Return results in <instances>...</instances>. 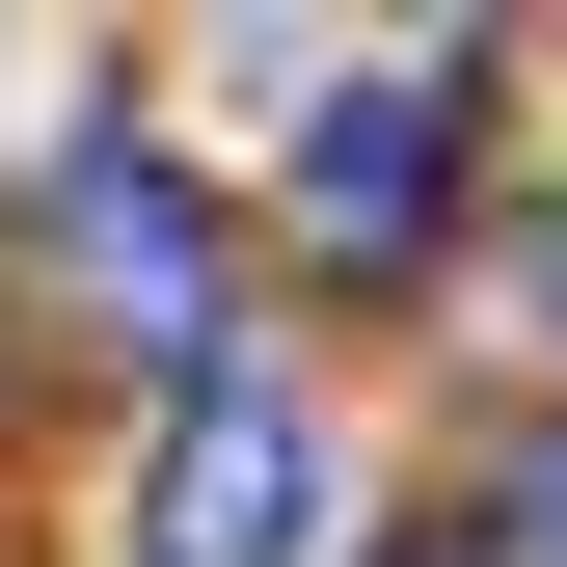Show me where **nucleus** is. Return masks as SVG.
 <instances>
[{
  "mask_svg": "<svg viewBox=\"0 0 567 567\" xmlns=\"http://www.w3.org/2000/svg\"><path fill=\"white\" fill-rule=\"evenodd\" d=\"M135 567H324V433L270 379H189L163 405V486H135Z\"/></svg>",
  "mask_w": 567,
  "mask_h": 567,
  "instance_id": "1",
  "label": "nucleus"
},
{
  "mask_svg": "<svg viewBox=\"0 0 567 567\" xmlns=\"http://www.w3.org/2000/svg\"><path fill=\"white\" fill-rule=\"evenodd\" d=\"M54 270H82V324H135V351H217V189L189 163H135V135H54Z\"/></svg>",
  "mask_w": 567,
  "mask_h": 567,
  "instance_id": "2",
  "label": "nucleus"
},
{
  "mask_svg": "<svg viewBox=\"0 0 567 567\" xmlns=\"http://www.w3.org/2000/svg\"><path fill=\"white\" fill-rule=\"evenodd\" d=\"M433 189H460V54L324 82V135H298V217H324V244H433Z\"/></svg>",
  "mask_w": 567,
  "mask_h": 567,
  "instance_id": "3",
  "label": "nucleus"
},
{
  "mask_svg": "<svg viewBox=\"0 0 567 567\" xmlns=\"http://www.w3.org/2000/svg\"><path fill=\"white\" fill-rule=\"evenodd\" d=\"M486 567H567V433L514 460V540H486Z\"/></svg>",
  "mask_w": 567,
  "mask_h": 567,
  "instance_id": "4",
  "label": "nucleus"
}]
</instances>
